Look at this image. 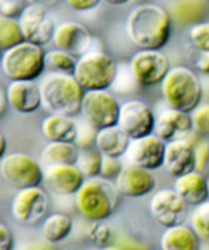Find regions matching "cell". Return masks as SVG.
<instances>
[{"label":"cell","instance_id":"6da1fadb","mask_svg":"<svg viewBox=\"0 0 209 250\" xmlns=\"http://www.w3.org/2000/svg\"><path fill=\"white\" fill-rule=\"evenodd\" d=\"M125 30L130 43L137 48L161 50L170 38L172 18L163 6L139 4L129 13Z\"/></svg>","mask_w":209,"mask_h":250},{"label":"cell","instance_id":"7a4b0ae2","mask_svg":"<svg viewBox=\"0 0 209 250\" xmlns=\"http://www.w3.org/2000/svg\"><path fill=\"white\" fill-rule=\"evenodd\" d=\"M39 86L42 108L49 114H64L73 117L81 113L85 90L73 74L49 71L41 79Z\"/></svg>","mask_w":209,"mask_h":250},{"label":"cell","instance_id":"3957f363","mask_svg":"<svg viewBox=\"0 0 209 250\" xmlns=\"http://www.w3.org/2000/svg\"><path fill=\"white\" fill-rule=\"evenodd\" d=\"M119 195L115 183L103 176L85 179L75 194L78 210L90 222H103L112 215L119 204Z\"/></svg>","mask_w":209,"mask_h":250},{"label":"cell","instance_id":"277c9868","mask_svg":"<svg viewBox=\"0 0 209 250\" xmlns=\"http://www.w3.org/2000/svg\"><path fill=\"white\" fill-rule=\"evenodd\" d=\"M161 89L169 108L192 113L201 105L203 86L198 75L187 66L170 68L161 83Z\"/></svg>","mask_w":209,"mask_h":250},{"label":"cell","instance_id":"5b68a950","mask_svg":"<svg viewBox=\"0 0 209 250\" xmlns=\"http://www.w3.org/2000/svg\"><path fill=\"white\" fill-rule=\"evenodd\" d=\"M0 68L9 80H37L46 69L45 51L41 45L25 40L3 51Z\"/></svg>","mask_w":209,"mask_h":250},{"label":"cell","instance_id":"8992f818","mask_svg":"<svg viewBox=\"0 0 209 250\" xmlns=\"http://www.w3.org/2000/svg\"><path fill=\"white\" fill-rule=\"evenodd\" d=\"M119 73L112 55L101 50H89L77 59L74 77L84 90H104L115 83Z\"/></svg>","mask_w":209,"mask_h":250},{"label":"cell","instance_id":"52a82bcc","mask_svg":"<svg viewBox=\"0 0 209 250\" xmlns=\"http://www.w3.org/2000/svg\"><path fill=\"white\" fill-rule=\"evenodd\" d=\"M0 175L6 185L19 190L43 184L44 169L28 154L12 153L1 156Z\"/></svg>","mask_w":209,"mask_h":250},{"label":"cell","instance_id":"ba28073f","mask_svg":"<svg viewBox=\"0 0 209 250\" xmlns=\"http://www.w3.org/2000/svg\"><path fill=\"white\" fill-rule=\"evenodd\" d=\"M121 106L117 98L106 89L85 90L82 102L81 114L86 124L97 130H101L108 126L118 125Z\"/></svg>","mask_w":209,"mask_h":250},{"label":"cell","instance_id":"9c48e42d","mask_svg":"<svg viewBox=\"0 0 209 250\" xmlns=\"http://www.w3.org/2000/svg\"><path fill=\"white\" fill-rule=\"evenodd\" d=\"M129 69L138 84L150 86L163 82L170 70V64L161 50L141 49L129 62Z\"/></svg>","mask_w":209,"mask_h":250},{"label":"cell","instance_id":"30bf717a","mask_svg":"<svg viewBox=\"0 0 209 250\" xmlns=\"http://www.w3.org/2000/svg\"><path fill=\"white\" fill-rule=\"evenodd\" d=\"M49 198L41 187L19 189L12 203L13 218L23 225H35L46 218Z\"/></svg>","mask_w":209,"mask_h":250},{"label":"cell","instance_id":"8fae6325","mask_svg":"<svg viewBox=\"0 0 209 250\" xmlns=\"http://www.w3.org/2000/svg\"><path fill=\"white\" fill-rule=\"evenodd\" d=\"M187 204L174 189H161L149 202V213L158 224L168 228L183 224L187 216Z\"/></svg>","mask_w":209,"mask_h":250},{"label":"cell","instance_id":"7c38bea8","mask_svg":"<svg viewBox=\"0 0 209 250\" xmlns=\"http://www.w3.org/2000/svg\"><path fill=\"white\" fill-rule=\"evenodd\" d=\"M18 20L26 42L43 46L53 40L57 26L46 6L29 4Z\"/></svg>","mask_w":209,"mask_h":250},{"label":"cell","instance_id":"4fadbf2b","mask_svg":"<svg viewBox=\"0 0 209 250\" xmlns=\"http://www.w3.org/2000/svg\"><path fill=\"white\" fill-rule=\"evenodd\" d=\"M118 125L125 131L130 139L153 134L155 117L153 110L142 100H128L121 106Z\"/></svg>","mask_w":209,"mask_h":250},{"label":"cell","instance_id":"5bb4252c","mask_svg":"<svg viewBox=\"0 0 209 250\" xmlns=\"http://www.w3.org/2000/svg\"><path fill=\"white\" fill-rule=\"evenodd\" d=\"M85 179L77 164H58L44 168V187L55 195H75Z\"/></svg>","mask_w":209,"mask_h":250},{"label":"cell","instance_id":"9a60e30c","mask_svg":"<svg viewBox=\"0 0 209 250\" xmlns=\"http://www.w3.org/2000/svg\"><path fill=\"white\" fill-rule=\"evenodd\" d=\"M166 144L167 143L157 134H149L146 137L132 139L125 154L126 159L130 164L138 165L150 171L155 170L163 167Z\"/></svg>","mask_w":209,"mask_h":250},{"label":"cell","instance_id":"2e32d148","mask_svg":"<svg viewBox=\"0 0 209 250\" xmlns=\"http://www.w3.org/2000/svg\"><path fill=\"white\" fill-rule=\"evenodd\" d=\"M92 33L84 24L78 21H64L55 28L53 43L57 49L66 51L75 58L88 53L92 45Z\"/></svg>","mask_w":209,"mask_h":250},{"label":"cell","instance_id":"e0dca14e","mask_svg":"<svg viewBox=\"0 0 209 250\" xmlns=\"http://www.w3.org/2000/svg\"><path fill=\"white\" fill-rule=\"evenodd\" d=\"M155 134L166 143L188 139L193 131L190 113L169 108L164 109L155 118Z\"/></svg>","mask_w":209,"mask_h":250},{"label":"cell","instance_id":"ac0fdd59","mask_svg":"<svg viewBox=\"0 0 209 250\" xmlns=\"http://www.w3.org/2000/svg\"><path fill=\"white\" fill-rule=\"evenodd\" d=\"M114 183L121 195L128 198L146 196L155 189V178L150 170L130 163L123 167Z\"/></svg>","mask_w":209,"mask_h":250},{"label":"cell","instance_id":"d6986e66","mask_svg":"<svg viewBox=\"0 0 209 250\" xmlns=\"http://www.w3.org/2000/svg\"><path fill=\"white\" fill-rule=\"evenodd\" d=\"M9 105L19 114H32L42 106L39 83L35 80H10L5 89Z\"/></svg>","mask_w":209,"mask_h":250},{"label":"cell","instance_id":"ffe728a7","mask_svg":"<svg viewBox=\"0 0 209 250\" xmlns=\"http://www.w3.org/2000/svg\"><path fill=\"white\" fill-rule=\"evenodd\" d=\"M163 167L174 178L195 170L194 145L188 139L167 143Z\"/></svg>","mask_w":209,"mask_h":250},{"label":"cell","instance_id":"44dd1931","mask_svg":"<svg viewBox=\"0 0 209 250\" xmlns=\"http://www.w3.org/2000/svg\"><path fill=\"white\" fill-rule=\"evenodd\" d=\"M188 205L197 207L209 199L208 182L198 170L177 176L173 188Z\"/></svg>","mask_w":209,"mask_h":250},{"label":"cell","instance_id":"7402d4cb","mask_svg":"<svg viewBox=\"0 0 209 250\" xmlns=\"http://www.w3.org/2000/svg\"><path fill=\"white\" fill-rule=\"evenodd\" d=\"M168 13L175 23L193 26L207 21L209 0H175L169 6Z\"/></svg>","mask_w":209,"mask_h":250},{"label":"cell","instance_id":"603a6c76","mask_svg":"<svg viewBox=\"0 0 209 250\" xmlns=\"http://www.w3.org/2000/svg\"><path fill=\"white\" fill-rule=\"evenodd\" d=\"M42 133L49 142L75 143L79 126L69 115L49 114L42 122Z\"/></svg>","mask_w":209,"mask_h":250},{"label":"cell","instance_id":"cb8c5ba5","mask_svg":"<svg viewBox=\"0 0 209 250\" xmlns=\"http://www.w3.org/2000/svg\"><path fill=\"white\" fill-rule=\"evenodd\" d=\"M130 142L132 139L119 125H113L97 131L94 145L103 155L121 158L126 154Z\"/></svg>","mask_w":209,"mask_h":250},{"label":"cell","instance_id":"d4e9b609","mask_svg":"<svg viewBox=\"0 0 209 250\" xmlns=\"http://www.w3.org/2000/svg\"><path fill=\"white\" fill-rule=\"evenodd\" d=\"M199 240L192 227L178 224L166 228L161 238V247L163 250H197Z\"/></svg>","mask_w":209,"mask_h":250},{"label":"cell","instance_id":"484cf974","mask_svg":"<svg viewBox=\"0 0 209 250\" xmlns=\"http://www.w3.org/2000/svg\"><path fill=\"white\" fill-rule=\"evenodd\" d=\"M81 148L77 143L48 142L42 151V163L44 167L58 164H77Z\"/></svg>","mask_w":209,"mask_h":250},{"label":"cell","instance_id":"4316f807","mask_svg":"<svg viewBox=\"0 0 209 250\" xmlns=\"http://www.w3.org/2000/svg\"><path fill=\"white\" fill-rule=\"evenodd\" d=\"M73 230V219L66 213H53L44 219L42 235L49 244H57L65 240Z\"/></svg>","mask_w":209,"mask_h":250},{"label":"cell","instance_id":"83f0119b","mask_svg":"<svg viewBox=\"0 0 209 250\" xmlns=\"http://www.w3.org/2000/svg\"><path fill=\"white\" fill-rule=\"evenodd\" d=\"M25 42V37L21 30L18 19L0 17V48L5 51Z\"/></svg>","mask_w":209,"mask_h":250},{"label":"cell","instance_id":"f1b7e54d","mask_svg":"<svg viewBox=\"0 0 209 250\" xmlns=\"http://www.w3.org/2000/svg\"><path fill=\"white\" fill-rule=\"evenodd\" d=\"M102 162H103V154L97 148L92 149L90 146H86V148H81L77 165L88 179L101 175Z\"/></svg>","mask_w":209,"mask_h":250},{"label":"cell","instance_id":"f546056e","mask_svg":"<svg viewBox=\"0 0 209 250\" xmlns=\"http://www.w3.org/2000/svg\"><path fill=\"white\" fill-rule=\"evenodd\" d=\"M77 59L66 51L55 49L45 51V66L49 71L74 74Z\"/></svg>","mask_w":209,"mask_h":250},{"label":"cell","instance_id":"4dcf8cb0","mask_svg":"<svg viewBox=\"0 0 209 250\" xmlns=\"http://www.w3.org/2000/svg\"><path fill=\"white\" fill-rule=\"evenodd\" d=\"M190 227L202 242L209 244V199L195 207L190 216Z\"/></svg>","mask_w":209,"mask_h":250},{"label":"cell","instance_id":"1f68e13d","mask_svg":"<svg viewBox=\"0 0 209 250\" xmlns=\"http://www.w3.org/2000/svg\"><path fill=\"white\" fill-rule=\"evenodd\" d=\"M88 236L92 243L101 248H110L117 240L112 228L102 222H92L88 229Z\"/></svg>","mask_w":209,"mask_h":250},{"label":"cell","instance_id":"d6a6232c","mask_svg":"<svg viewBox=\"0 0 209 250\" xmlns=\"http://www.w3.org/2000/svg\"><path fill=\"white\" fill-rule=\"evenodd\" d=\"M189 39L193 46L199 51H209V21L190 26Z\"/></svg>","mask_w":209,"mask_h":250},{"label":"cell","instance_id":"836d02e7","mask_svg":"<svg viewBox=\"0 0 209 250\" xmlns=\"http://www.w3.org/2000/svg\"><path fill=\"white\" fill-rule=\"evenodd\" d=\"M193 122V130L203 135H209V104L198 105L190 113Z\"/></svg>","mask_w":209,"mask_h":250},{"label":"cell","instance_id":"e575fe53","mask_svg":"<svg viewBox=\"0 0 209 250\" xmlns=\"http://www.w3.org/2000/svg\"><path fill=\"white\" fill-rule=\"evenodd\" d=\"M28 5V0H0V14L1 17L19 19Z\"/></svg>","mask_w":209,"mask_h":250},{"label":"cell","instance_id":"d590c367","mask_svg":"<svg viewBox=\"0 0 209 250\" xmlns=\"http://www.w3.org/2000/svg\"><path fill=\"white\" fill-rule=\"evenodd\" d=\"M123 165H122L119 158H113V156L103 155V162H102L101 176L108 180L115 182L118 175L121 174Z\"/></svg>","mask_w":209,"mask_h":250},{"label":"cell","instance_id":"8d00e7d4","mask_svg":"<svg viewBox=\"0 0 209 250\" xmlns=\"http://www.w3.org/2000/svg\"><path fill=\"white\" fill-rule=\"evenodd\" d=\"M195 170L203 171L209 164V143L201 142L194 145Z\"/></svg>","mask_w":209,"mask_h":250},{"label":"cell","instance_id":"74e56055","mask_svg":"<svg viewBox=\"0 0 209 250\" xmlns=\"http://www.w3.org/2000/svg\"><path fill=\"white\" fill-rule=\"evenodd\" d=\"M102 0H65L68 6L75 12H89L97 8Z\"/></svg>","mask_w":209,"mask_h":250},{"label":"cell","instance_id":"f35d334b","mask_svg":"<svg viewBox=\"0 0 209 250\" xmlns=\"http://www.w3.org/2000/svg\"><path fill=\"white\" fill-rule=\"evenodd\" d=\"M14 244V238L13 234L4 223L0 224V249L1 250H12Z\"/></svg>","mask_w":209,"mask_h":250},{"label":"cell","instance_id":"ab89813d","mask_svg":"<svg viewBox=\"0 0 209 250\" xmlns=\"http://www.w3.org/2000/svg\"><path fill=\"white\" fill-rule=\"evenodd\" d=\"M194 68L203 74H209V51H199L194 60Z\"/></svg>","mask_w":209,"mask_h":250},{"label":"cell","instance_id":"60d3db41","mask_svg":"<svg viewBox=\"0 0 209 250\" xmlns=\"http://www.w3.org/2000/svg\"><path fill=\"white\" fill-rule=\"evenodd\" d=\"M117 244L112 245V249H144L146 248V245L139 244L135 240H132V239H121V240H115Z\"/></svg>","mask_w":209,"mask_h":250},{"label":"cell","instance_id":"b9f144b4","mask_svg":"<svg viewBox=\"0 0 209 250\" xmlns=\"http://www.w3.org/2000/svg\"><path fill=\"white\" fill-rule=\"evenodd\" d=\"M9 100H8V97H6V91L1 90V102H0V113H1V115H4L5 114V111L8 110L9 108Z\"/></svg>","mask_w":209,"mask_h":250},{"label":"cell","instance_id":"7bdbcfd3","mask_svg":"<svg viewBox=\"0 0 209 250\" xmlns=\"http://www.w3.org/2000/svg\"><path fill=\"white\" fill-rule=\"evenodd\" d=\"M59 0H28L29 4H37V5H43V6H53L58 3Z\"/></svg>","mask_w":209,"mask_h":250},{"label":"cell","instance_id":"ee69618b","mask_svg":"<svg viewBox=\"0 0 209 250\" xmlns=\"http://www.w3.org/2000/svg\"><path fill=\"white\" fill-rule=\"evenodd\" d=\"M0 142H1L0 154H1V156H4V155H5V151L8 150V139H6L5 134H4V133L0 134Z\"/></svg>","mask_w":209,"mask_h":250},{"label":"cell","instance_id":"f6af8a7d","mask_svg":"<svg viewBox=\"0 0 209 250\" xmlns=\"http://www.w3.org/2000/svg\"><path fill=\"white\" fill-rule=\"evenodd\" d=\"M104 3L110 4V5H123V4H126L129 0H102Z\"/></svg>","mask_w":209,"mask_h":250},{"label":"cell","instance_id":"bcb514c9","mask_svg":"<svg viewBox=\"0 0 209 250\" xmlns=\"http://www.w3.org/2000/svg\"><path fill=\"white\" fill-rule=\"evenodd\" d=\"M28 248V249H39V248H44V249H45V248H49V245H29V247H26Z\"/></svg>","mask_w":209,"mask_h":250},{"label":"cell","instance_id":"7dc6e473","mask_svg":"<svg viewBox=\"0 0 209 250\" xmlns=\"http://www.w3.org/2000/svg\"><path fill=\"white\" fill-rule=\"evenodd\" d=\"M207 182H208V189H209V175H208V178H207Z\"/></svg>","mask_w":209,"mask_h":250},{"label":"cell","instance_id":"c3c4849f","mask_svg":"<svg viewBox=\"0 0 209 250\" xmlns=\"http://www.w3.org/2000/svg\"><path fill=\"white\" fill-rule=\"evenodd\" d=\"M208 143H209V140H208Z\"/></svg>","mask_w":209,"mask_h":250}]
</instances>
